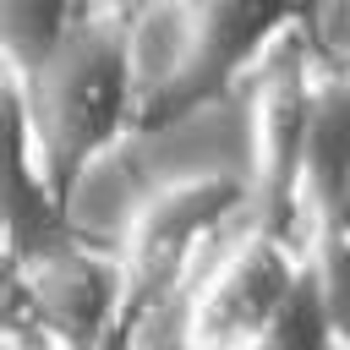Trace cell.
<instances>
[{"label": "cell", "mask_w": 350, "mask_h": 350, "mask_svg": "<svg viewBox=\"0 0 350 350\" xmlns=\"http://www.w3.org/2000/svg\"><path fill=\"white\" fill-rule=\"evenodd\" d=\"M11 120H16V159L44 170L66 197L88 164H98L126 120L137 115L131 55H126V16L88 11L55 44V55L33 71H11Z\"/></svg>", "instance_id": "6da1fadb"}, {"label": "cell", "mask_w": 350, "mask_h": 350, "mask_svg": "<svg viewBox=\"0 0 350 350\" xmlns=\"http://www.w3.org/2000/svg\"><path fill=\"white\" fill-rule=\"evenodd\" d=\"M312 55L301 22H290L246 71V131H252V224L295 241L306 252L301 224V142L312 109Z\"/></svg>", "instance_id": "7a4b0ae2"}, {"label": "cell", "mask_w": 350, "mask_h": 350, "mask_svg": "<svg viewBox=\"0 0 350 350\" xmlns=\"http://www.w3.org/2000/svg\"><path fill=\"white\" fill-rule=\"evenodd\" d=\"M306 252L262 224H246L219 246V262L191 268L186 312H180V350H257L273 328L279 306L290 301Z\"/></svg>", "instance_id": "3957f363"}, {"label": "cell", "mask_w": 350, "mask_h": 350, "mask_svg": "<svg viewBox=\"0 0 350 350\" xmlns=\"http://www.w3.org/2000/svg\"><path fill=\"white\" fill-rule=\"evenodd\" d=\"M252 219V186L246 175H186V180H159L131 213L115 241L131 301H164L191 262L219 241L224 224Z\"/></svg>", "instance_id": "277c9868"}, {"label": "cell", "mask_w": 350, "mask_h": 350, "mask_svg": "<svg viewBox=\"0 0 350 350\" xmlns=\"http://www.w3.org/2000/svg\"><path fill=\"white\" fill-rule=\"evenodd\" d=\"M27 268V306L33 328L71 350H98L109 345L126 317H131V279L120 252H93V246H44Z\"/></svg>", "instance_id": "5b68a950"}, {"label": "cell", "mask_w": 350, "mask_h": 350, "mask_svg": "<svg viewBox=\"0 0 350 350\" xmlns=\"http://www.w3.org/2000/svg\"><path fill=\"white\" fill-rule=\"evenodd\" d=\"M137 115L159 104H202V16L197 0H137L126 16Z\"/></svg>", "instance_id": "8992f818"}, {"label": "cell", "mask_w": 350, "mask_h": 350, "mask_svg": "<svg viewBox=\"0 0 350 350\" xmlns=\"http://www.w3.org/2000/svg\"><path fill=\"white\" fill-rule=\"evenodd\" d=\"M350 186V77L317 71L312 77V109H306V142H301V224L306 241L317 224L339 213V197Z\"/></svg>", "instance_id": "52a82bcc"}, {"label": "cell", "mask_w": 350, "mask_h": 350, "mask_svg": "<svg viewBox=\"0 0 350 350\" xmlns=\"http://www.w3.org/2000/svg\"><path fill=\"white\" fill-rule=\"evenodd\" d=\"M301 0H197L202 16V98L252 71V60L295 22Z\"/></svg>", "instance_id": "ba28073f"}, {"label": "cell", "mask_w": 350, "mask_h": 350, "mask_svg": "<svg viewBox=\"0 0 350 350\" xmlns=\"http://www.w3.org/2000/svg\"><path fill=\"white\" fill-rule=\"evenodd\" d=\"M0 27H5V66L33 71L77 27V11L71 0H0Z\"/></svg>", "instance_id": "9c48e42d"}, {"label": "cell", "mask_w": 350, "mask_h": 350, "mask_svg": "<svg viewBox=\"0 0 350 350\" xmlns=\"http://www.w3.org/2000/svg\"><path fill=\"white\" fill-rule=\"evenodd\" d=\"M257 350H339L334 323H328L323 295H317V279H312V262L301 268V279H295L290 301L279 306V317H273V328L262 334V345H257Z\"/></svg>", "instance_id": "30bf717a"}, {"label": "cell", "mask_w": 350, "mask_h": 350, "mask_svg": "<svg viewBox=\"0 0 350 350\" xmlns=\"http://www.w3.org/2000/svg\"><path fill=\"white\" fill-rule=\"evenodd\" d=\"M306 262H312L323 312L334 323V339H339V350H350V241L334 224H317L306 241Z\"/></svg>", "instance_id": "8fae6325"}, {"label": "cell", "mask_w": 350, "mask_h": 350, "mask_svg": "<svg viewBox=\"0 0 350 350\" xmlns=\"http://www.w3.org/2000/svg\"><path fill=\"white\" fill-rule=\"evenodd\" d=\"M328 224H334V230H339V235L350 241V186H345V197H339V213H334Z\"/></svg>", "instance_id": "7c38bea8"}, {"label": "cell", "mask_w": 350, "mask_h": 350, "mask_svg": "<svg viewBox=\"0 0 350 350\" xmlns=\"http://www.w3.org/2000/svg\"><path fill=\"white\" fill-rule=\"evenodd\" d=\"M345 5H350V0H345Z\"/></svg>", "instance_id": "4fadbf2b"}]
</instances>
